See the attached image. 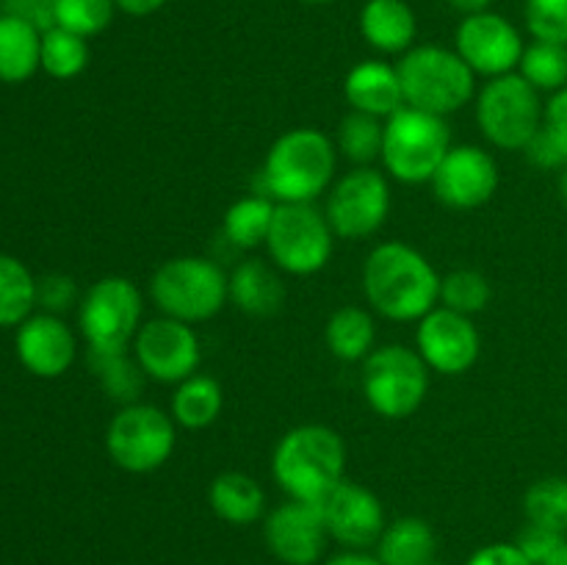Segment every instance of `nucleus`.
<instances>
[{
    "mask_svg": "<svg viewBox=\"0 0 567 565\" xmlns=\"http://www.w3.org/2000/svg\"><path fill=\"white\" fill-rule=\"evenodd\" d=\"M271 476L288 499L319 504L347 480V443L327 424H299L277 441Z\"/></svg>",
    "mask_w": 567,
    "mask_h": 565,
    "instance_id": "nucleus-3",
    "label": "nucleus"
},
{
    "mask_svg": "<svg viewBox=\"0 0 567 565\" xmlns=\"http://www.w3.org/2000/svg\"><path fill=\"white\" fill-rule=\"evenodd\" d=\"M14 347L20 363L42 380H55L70 371L78 352L75 332L70 330V325L61 316L44 314V310L31 314L17 327Z\"/></svg>",
    "mask_w": 567,
    "mask_h": 565,
    "instance_id": "nucleus-19",
    "label": "nucleus"
},
{
    "mask_svg": "<svg viewBox=\"0 0 567 565\" xmlns=\"http://www.w3.org/2000/svg\"><path fill=\"white\" fill-rule=\"evenodd\" d=\"M42 70V31L0 14V83H22Z\"/></svg>",
    "mask_w": 567,
    "mask_h": 565,
    "instance_id": "nucleus-25",
    "label": "nucleus"
},
{
    "mask_svg": "<svg viewBox=\"0 0 567 565\" xmlns=\"http://www.w3.org/2000/svg\"><path fill=\"white\" fill-rule=\"evenodd\" d=\"M208 504L214 515H219L227 524L249 526L264 518L266 493L255 476L244 471H225L210 482Z\"/></svg>",
    "mask_w": 567,
    "mask_h": 565,
    "instance_id": "nucleus-23",
    "label": "nucleus"
},
{
    "mask_svg": "<svg viewBox=\"0 0 567 565\" xmlns=\"http://www.w3.org/2000/svg\"><path fill=\"white\" fill-rule=\"evenodd\" d=\"M526 28L540 42L567 44V0H526Z\"/></svg>",
    "mask_w": 567,
    "mask_h": 565,
    "instance_id": "nucleus-37",
    "label": "nucleus"
},
{
    "mask_svg": "<svg viewBox=\"0 0 567 565\" xmlns=\"http://www.w3.org/2000/svg\"><path fill=\"white\" fill-rule=\"evenodd\" d=\"M327 526L319 504L288 499L264 521V541L282 565H316L324 557Z\"/></svg>",
    "mask_w": 567,
    "mask_h": 565,
    "instance_id": "nucleus-18",
    "label": "nucleus"
},
{
    "mask_svg": "<svg viewBox=\"0 0 567 565\" xmlns=\"http://www.w3.org/2000/svg\"><path fill=\"white\" fill-rule=\"evenodd\" d=\"M177 432L172 413L155 404H122L105 430V452L116 469L127 474H153L169 463Z\"/></svg>",
    "mask_w": 567,
    "mask_h": 565,
    "instance_id": "nucleus-9",
    "label": "nucleus"
},
{
    "mask_svg": "<svg viewBox=\"0 0 567 565\" xmlns=\"http://www.w3.org/2000/svg\"><path fill=\"white\" fill-rule=\"evenodd\" d=\"M449 150H452V131L446 116L404 105L385 120L380 161L393 181L408 186L432 183Z\"/></svg>",
    "mask_w": 567,
    "mask_h": 565,
    "instance_id": "nucleus-6",
    "label": "nucleus"
},
{
    "mask_svg": "<svg viewBox=\"0 0 567 565\" xmlns=\"http://www.w3.org/2000/svg\"><path fill=\"white\" fill-rule=\"evenodd\" d=\"M432 188L446 208H482L498 192L496 158L476 144H457V147L452 144V150L432 177Z\"/></svg>",
    "mask_w": 567,
    "mask_h": 565,
    "instance_id": "nucleus-17",
    "label": "nucleus"
},
{
    "mask_svg": "<svg viewBox=\"0 0 567 565\" xmlns=\"http://www.w3.org/2000/svg\"><path fill=\"white\" fill-rule=\"evenodd\" d=\"M491 280L476 269H454L441 280V305L463 316L482 314L491 305Z\"/></svg>",
    "mask_w": 567,
    "mask_h": 565,
    "instance_id": "nucleus-35",
    "label": "nucleus"
},
{
    "mask_svg": "<svg viewBox=\"0 0 567 565\" xmlns=\"http://www.w3.org/2000/svg\"><path fill=\"white\" fill-rule=\"evenodd\" d=\"M0 14L17 17L44 33L55 25V0H0Z\"/></svg>",
    "mask_w": 567,
    "mask_h": 565,
    "instance_id": "nucleus-40",
    "label": "nucleus"
},
{
    "mask_svg": "<svg viewBox=\"0 0 567 565\" xmlns=\"http://www.w3.org/2000/svg\"><path fill=\"white\" fill-rule=\"evenodd\" d=\"M266 249L280 271L310 277L330 264L336 233L313 203H277Z\"/></svg>",
    "mask_w": 567,
    "mask_h": 565,
    "instance_id": "nucleus-11",
    "label": "nucleus"
},
{
    "mask_svg": "<svg viewBox=\"0 0 567 565\" xmlns=\"http://www.w3.org/2000/svg\"><path fill=\"white\" fill-rule=\"evenodd\" d=\"M78 302V288L70 275H44L37 280V305H42L44 314L61 316Z\"/></svg>",
    "mask_w": 567,
    "mask_h": 565,
    "instance_id": "nucleus-38",
    "label": "nucleus"
},
{
    "mask_svg": "<svg viewBox=\"0 0 567 565\" xmlns=\"http://www.w3.org/2000/svg\"><path fill=\"white\" fill-rule=\"evenodd\" d=\"M543 565H567V541L557 548V552H554V557Z\"/></svg>",
    "mask_w": 567,
    "mask_h": 565,
    "instance_id": "nucleus-47",
    "label": "nucleus"
},
{
    "mask_svg": "<svg viewBox=\"0 0 567 565\" xmlns=\"http://www.w3.org/2000/svg\"><path fill=\"white\" fill-rule=\"evenodd\" d=\"M89 66V42L66 28L42 33V70L55 81H72Z\"/></svg>",
    "mask_w": 567,
    "mask_h": 565,
    "instance_id": "nucleus-33",
    "label": "nucleus"
},
{
    "mask_svg": "<svg viewBox=\"0 0 567 565\" xmlns=\"http://www.w3.org/2000/svg\"><path fill=\"white\" fill-rule=\"evenodd\" d=\"M543 127H546L548 136L557 142L559 153L565 155L567 164V89L563 92H554L546 103V114H543Z\"/></svg>",
    "mask_w": 567,
    "mask_h": 565,
    "instance_id": "nucleus-41",
    "label": "nucleus"
},
{
    "mask_svg": "<svg viewBox=\"0 0 567 565\" xmlns=\"http://www.w3.org/2000/svg\"><path fill=\"white\" fill-rule=\"evenodd\" d=\"M524 513L529 524L567 535V476L551 474L532 482L524 493Z\"/></svg>",
    "mask_w": 567,
    "mask_h": 565,
    "instance_id": "nucleus-31",
    "label": "nucleus"
},
{
    "mask_svg": "<svg viewBox=\"0 0 567 565\" xmlns=\"http://www.w3.org/2000/svg\"><path fill=\"white\" fill-rule=\"evenodd\" d=\"M391 183L374 166H354L327 194L324 216L338 238L360 242L382 230L391 216Z\"/></svg>",
    "mask_w": 567,
    "mask_h": 565,
    "instance_id": "nucleus-12",
    "label": "nucleus"
},
{
    "mask_svg": "<svg viewBox=\"0 0 567 565\" xmlns=\"http://www.w3.org/2000/svg\"><path fill=\"white\" fill-rule=\"evenodd\" d=\"M454 50L474 70V75L498 78L518 72L526 44L507 17L487 9L463 17L454 33Z\"/></svg>",
    "mask_w": 567,
    "mask_h": 565,
    "instance_id": "nucleus-14",
    "label": "nucleus"
},
{
    "mask_svg": "<svg viewBox=\"0 0 567 565\" xmlns=\"http://www.w3.org/2000/svg\"><path fill=\"white\" fill-rule=\"evenodd\" d=\"M343 97H347L352 111L380 116V120H388V116L404 109L399 70L380 59H365L347 72V78H343Z\"/></svg>",
    "mask_w": 567,
    "mask_h": 565,
    "instance_id": "nucleus-20",
    "label": "nucleus"
},
{
    "mask_svg": "<svg viewBox=\"0 0 567 565\" xmlns=\"http://www.w3.org/2000/svg\"><path fill=\"white\" fill-rule=\"evenodd\" d=\"M452 9H457L460 14H476V11H487L491 9L493 0H446Z\"/></svg>",
    "mask_w": 567,
    "mask_h": 565,
    "instance_id": "nucleus-46",
    "label": "nucleus"
},
{
    "mask_svg": "<svg viewBox=\"0 0 567 565\" xmlns=\"http://www.w3.org/2000/svg\"><path fill=\"white\" fill-rule=\"evenodd\" d=\"M430 565H441V563H430Z\"/></svg>",
    "mask_w": 567,
    "mask_h": 565,
    "instance_id": "nucleus-50",
    "label": "nucleus"
},
{
    "mask_svg": "<svg viewBox=\"0 0 567 565\" xmlns=\"http://www.w3.org/2000/svg\"><path fill=\"white\" fill-rule=\"evenodd\" d=\"M518 72L537 89V92H563L567 89V44L540 42L535 39L526 44L520 55Z\"/></svg>",
    "mask_w": 567,
    "mask_h": 565,
    "instance_id": "nucleus-32",
    "label": "nucleus"
},
{
    "mask_svg": "<svg viewBox=\"0 0 567 565\" xmlns=\"http://www.w3.org/2000/svg\"><path fill=\"white\" fill-rule=\"evenodd\" d=\"M415 352L424 358L430 371L443 377H460L474 369L482 355V336L471 316L437 305L419 321Z\"/></svg>",
    "mask_w": 567,
    "mask_h": 565,
    "instance_id": "nucleus-15",
    "label": "nucleus"
},
{
    "mask_svg": "<svg viewBox=\"0 0 567 565\" xmlns=\"http://www.w3.org/2000/svg\"><path fill=\"white\" fill-rule=\"evenodd\" d=\"M546 103L520 72L491 78L476 94V125L498 150H526L543 127Z\"/></svg>",
    "mask_w": 567,
    "mask_h": 565,
    "instance_id": "nucleus-8",
    "label": "nucleus"
},
{
    "mask_svg": "<svg viewBox=\"0 0 567 565\" xmlns=\"http://www.w3.org/2000/svg\"><path fill=\"white\" fill-rule=\"evenodd\" d=\"M324 341L332 358L343 360V363H360L374 352V316L360 305H343V308L332 310L324 327Z\"/></svg>",
    "mask_w": 567,
    "mask_h": 565,
    "instance_id": "nucleus-26",
    "label": "nucleus"
},
{
    "mask_svg": "<svg viewBox=\"0 0 567 565\" xmlns=\"http://www.w3.org/2000/svg\"><path fill=\"white\" fill-rule=\"evenodd\" d=\"M225 408V391L221 382L210 374H192L183 382H177L175 393H172L169 413L175 424L183 430H205L214 424Z\"/></svg>",
    "mask_w": 567,
    "mask_h": 565,
    "instance_id": "nucleus-27",
    "label": "nucleus"
},
{
    "mask_svg": "<svg viewBox=\"0 0 567 565\" xmlns=\"http://www.w3.org/2000/svg\"><path fill=\"white\" fill-rule=\"evenodd\" d=\"M92 369L103 391L125 404L136 402L144 377H147L142 366L136 363V358L127 355V349H122V352H92Z\"/></svg>",
    "mask_w": 567,
    "mask_h": 565,
    "instance_id": "nucleus-34",
    "label": "nucleus"
},
{
    "mask_svg": "<svg viewBox=\"0 0 567 565\" xmlns=\"http://www.w3.org/2000/svg\"><path fill=\"white\" fill-rule=\"evenodd\" d=\"M150 297L161 316L199 325L221 314L230 299V288L219 264L203 255H177L153 271Z\"/></svg>",
    "mask_w": 567,
    "mask_h": 565,
    "instance_id": "nucleus-5",
    "label": "nucleus"
},
{
    "mask_svg": "<svg viewBox=\"0 0 567 565\" xmlns=\"http://www.w3.org/2000/svg\"><path fill=\"white\" fill-rule=\"evenodd\" d=\"M382 136H385V120L360 111H349L336 131V147L347 161L358 166H371L382 155Z\"/></svg>",
    "mask_w": 567,
    "mask_h": 565,
    "instance_id": "nucleus-30",
    "label": "nucleus"
},
{
    "mask_svg": "<svg viewBox=\"0 0 567 565\" xmlns=\"http://www.w3.org/2000/svg\"><path fill=\"white\" fill-rule=\"evenodd\" d=\"M37 308V277L14 255L0 253V327H20Z\"/></svg>",
    "mask_w": 567,
    "mask_h": 565,
    "instance_id": "nucleus-29",
    "label": "nucleus"
},
{
    "mask_svg": "<svg viewBox=\"0 0 567 565\" xmlns=\"http://www.w3.org/2000/svg\"><path fill=\"white\" fill-rule=\"evenodd\" d=\"M302 3H310V6H324V3H336V0H302Z\"/></svg>",
    "mask_w": 567,
    "mask_h": 565,
    "instance_id": "nucleus-49",
    "label": "nucleus"
},
{
    "mask_svg": "<svg viewBox=\"0 0 567 565\" xmlns=\"http://www.w3.org/2000/svg\"><path fill=\"white\" fill-rule=\"evenodd\" d=\"M559 192H563V199L567 203V166L563 170V177H559Z\"/></svg>",
    "mask_w": 567,
    "mask_h": 565,
    "instance_id": "nucleus-48",
    "label": "nucleus"
},
{
    "mask_svg": "<svg viewBox=\"0 0 567 565\" xmlns=\"http://www.w3.org/2000/svg\"><path fill=\"white\" fill-rule=\"evenodd\" d=\"M277 203L266 194H249V197L236 199L230 208L225 210L221 219V233L227 242L238 249H255L264 247L269 238L271 219H275Z\"/></svg>",
    "mask_w": 567,
    "mask_h": 565,
    "instance_id": "nucleus-28",
    "label": "nucleus"
},
{
    "mask_svg": "<svg viewBox=\"0 0 567 565\" xmlns=\"http://www.w3.org/2000/svg\"><path fill=\"white\" fill-rule=\"evenodd\" d=\"M338 147L319 127H291L269 147L260 170L266 197L275 203H313L336 183Z\"/></svg>",
    "mask_w": 567,
    "mask_h": 565,
    "instance_id": "nucleus-2",
    "label": "nucleus"
},
{
    "mask_svg": "<svg viewBox=\"0 0 567 565\" xmlns=\"http://www.w3.org/2000/svg\"><path fill=\"white\" fill-rule=\"evenodd\" d=\"M144 297L133 280L122 275L100 277L78 302V327L92 352L131 349L144 325Z\"/></svg>",
    "mask_w": 567,
    "mask_h": 565,
    "instance_id": "nucleus-10",
    "label": "nucleus"
},
{
    "mask_svg": "<svg viewBox=\"0 0 567 565\" xmlns=\"http://www.w3.org/2000/svg\"><path fill=\"white\" fill-rule=\"evenodd\" d=\"M321 565H382V563L374 557V554L352 552V548H347V552L336 554V557H330L327 563H321Z\"/></svg>",
    "mask_w": 567,
    "mask_h": 565,
    "instance_id": "nucleus-45",
    "label": "nucleus"
},
{
    "mask_svg": "<svg viewBox=\"0 0 567 565\" xmlns=\"http://www.w3.org/2000/svg\"><path fill=\"white\" fill-rule=\"evenodd\" d=\"M365 404L380 419H410L430 393V366L404 343H385L363 360L360 371Z\"/></svg>",
    "mask_w": 567,
    "mask_h": 565,
    "instance_id": "nucleus-7",
    "label": "nucleus"
},
{
    "mask_svg": "<svg viewBox=\"0 0 567 565\" xmlns=\"http://www.w3.org/2000/svg\"><path fill=\"white\" fill-rule=\"evenodd\" d=\"M324 515L327 535L352 552L377 546L382 530L388 526L385 507L371 487L343 480L319 502Z\"/></svg>",
    "mask_w": 567,
    "mask_h": 565,
    "instance_id": "nucleus-16",
    "label": "nucleus"
},
{
    "mask_svg": "<svg viewBox=\"0 0 567 565\" xmlns=\"http://www.w3.org/2000/svg\"><path fill=\"white\" fill-rule=\"evenodd\" d=\"M116 11L131 17H150L166 6V0H114Z\"/></svg>",
    "mask_w": 567,
    "mask_h": 565,
    "instance_id": "nucleus-44",
    "label": "nucleus"
},
{
    "mask_svg": "<svg viewBox=\"0 0 567 565\" xmlns=\"http://www.w3.org/2000/svg\"><path fill=\"white\" fill-rule=\"evenodd\" d=\"M360 33L377 53L404 55L415 48L419 17L408 0H365L360 9Z\"/></svg>",
    "mask_w": 567,
    "mask_h": 565,
    "instance_id": "nucleus-21",
    "label": "nucleus"
},
{
    "mask_svg": "<svg viewBox=\"0 0 567 565\" xmlns=\"http://www.w3.org/2000/svg\"><path fill=\"white\" fill-rule=\"evenodd\" d=\"M465 565H532V559L515 543H487L476 548Z\"/></svg>",
    "mask_w": 567,
    "mask_h": 565,
    "instance_id": "nucleus-42",
    "label": "nucleus"
},
{
    "mask_svg": "<svg viewBox=\"0 0 567 565\" xmlns=\"http://www.w3.org/2000/svg\"><path fill=\"white\" fill-rule=\"evenodd\" d=\"M565 541H567V535H559V532L546 530V526H537V524H529V521H526L524 530L518 532V541H515V546H518L520 552L532 559V565H543L554 557V552H557Z\"/></svg>",
    "mask_w": 567,
    "mask_h": 565,
    "instance_id": "nucleus-39",
    "label": "nucleus"
},
{
    "mask_svg": "<svg viewBox=\"0 0 567 565\" xmlns=\"http://www.w3.org/2000/svg\"><path fill=\"white\" fill-rule=\"evenodd\" d=\"M404 105L426 114L449 116L471 103L476 94V75L454 48L419 44L396 64Z\"/></svg>",
    "mask_w": 567,
    "mask_h": 565,
    "instance_id": "nucleus-4",
    "label": "nucleus"
},
{
    "mask_svg": "<svg viewBox=\"0 0 567 565\" xmlns=\"http://www.w3.org/2000/svg\"><path fill=\"white\" fill-rule=\"evenodd\" d=\"M114 0H55V25L92 39L114 20Z\"/></svg>",
    "mask_w": 567,
    "mask_h": 565,
    "instance_id": "nucleus-36",
    "label": "nucleus"
},
{
    "mask_svg": "<svg viewBox=\"0 0 567 565\" xmlns=\"http://www.w3.org/2000/svg\"><path fill=\"white\" fill-rule=\"evenodd\" d=\"M524 153H526V158H529L535 166H540V170H565L567 166L565 155L559 153L557 142L548 136L546 127H540V131H537V136L526 144Z\"/></svg>",
    "mask_w": 567,
    "mask_h": 565,
    "instance_id": "nucleus-43",
    "label": "nucleus"
},
{
    "mask_svg": "<svg viewBox=\"0 0 567 565\" xmlns=\"http://www.w3.org/2000/svg\"><path fill=\"white\" fill-rule=\"evenodd\" d=\"M131 349L144 374L158 382H172V386L197 374L199 360H203L194 325L169 319V316L144 321Z\"/></svg>",
    "mask_w": 567,
    "mask_h": 565,
    "instance_id": "nucleus-13",
    "label": "nucleus"
},
{
    "mask_svg": "<svg viewBox=\"0 0 567 565\" xmlns=\"http://www.w3.org/2000/svg\"><path fill=\"white\" fill-rule=\"evenodd\" d=\"M441 280L432 260L404 242L377 244L363 264L365 302L391 321H421L435 310Z\"/></svg>",
    "mask_w": 567,
    "mask_h": 565,
    "instance_id": "nucleus-1",
    "label": "nucleus"
},
{
    "mask_svg": "<svg viewBox=\"0 0 567 565\" xmlns=\"http://www.w3.org/2000/svg\"><path fill=\"white\" fill-rule=\"evenodd\" d=\"M435 530L419 515L391 521L377 541V559L382 565H430L435 563Z\"/></svg>",
    "mask_w": 567,
    "mask_h": 565,
    "instance_id": "nucleus-24",
    "label": "nucleus"
},
{
    "mask_svg": "<svg viewBox=\"0 0 567 565\" xmlns=\"http://www.w3.org/2000/svg\"><path fill=\"white\" fill-rule=\"evenodd\" d=\"M230 302L249 316H275L286 302V282L271 264L247 258L227 275Z\"/></svg>",
    "mask_w": 567,
    "mask_h": 565,
    "instance_id": "nucleus-22",
    "label": "nucleus"
}]
</instances>
